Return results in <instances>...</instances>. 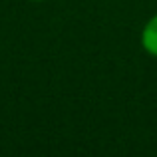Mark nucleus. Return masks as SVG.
<instances>
[{"label":"nucleus","instance_id":"1","mask_svg":"<svg viewBox=\"0 0 157 157\" xmlns=\"http://www.w3.org/2000/svg\"><path fill=\"white\" fill-rule=\"evenodd\" d=\"M141 44L151 56H157V16H153L145 24V28L141 32Z\"/></svg>","mask_w":157,"mask_h":157},{"label":"nucleus","instance_id":"2","mask_svg":"<svg viewBox=\"0 0 157 157\" xmlns=\"http://www.w3.org/2000/svg\"><path fill=\"white\" fill-rule=\"evenodd\" d=\"M36 2H40V0H36Z\"/></svg>","mask_w":157,"mask_h":157}]
</instances>
